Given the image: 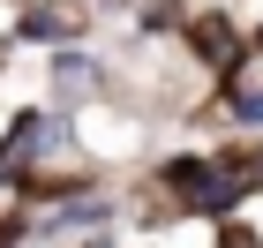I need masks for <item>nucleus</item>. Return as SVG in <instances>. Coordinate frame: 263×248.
<instances>
[{"label":"nucleus","instance_id":"1","mask_svg":"<svg viewBox=\"0 0 263 248\" xmlns=\"http://www.w3.org/2000/svg\"><path fill=\"white\" fill-rule=\"evenodd\" d=\"M196 45H203V61H226V68H233V53H241V38H233V30H218V23H203Z\"/></svg>","mask_w":263,"mask_h":248},{"label":"nucleus","instance_id":"2","mask_svg":"<svg viewBox=\"0 0 263 248\" xmlns=\"http://www.w3.org/2000/svg\"><path fill=\"white\" fill-rule=\"evenodd\" d=\"M241 128H263V90H241V113H233Z\"/></svg>","mask_w":263,"mask_h":248}]
</instances>
